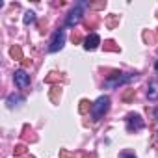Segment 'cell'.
Returning <instances> with one entry per match:
<instances>
[{
  "instance_id": "1",
  "label": "cell",
  "mask_w": 158,
  "mask_h": 158,
  "mask_svg": "<svg viewBox=\"0 0 158 158\" xmlns=\"http://www.w3.org/2000/svg\"><path fill=\"white\" fill-rule=\"evenodd\" d=\"M136 80V74L134 73H117L114 71L108 78H106V82H104V88H119V86H125L128 82Z\"/></svg>"
},
{
  "instance_id": "2",
  "label": "cell",
  "mask_w": 158,
  "mask_h": 158,
  "mask_svg": "<svg viewBox=\"0 0 158 158\" xmlns=\"http://www.w3.org/2000/svg\"><path fill=\"white\" fill-rule=\"evenodd\" d=\"M86 6H89L88 2H76L74 4V8L69 11V15H67V19H65V26H69V28H73V26H76L78 23L82 21V15H84V8Z\"/></svg>"
},
{
  "instance_id": "3",
  "label": "cell",
  "mask_w": 158,
  "mask_h": 158,
  "mask_svg": "<svg viewBox=\"0 0 158 158\" xmlns=\"http://www.w3.org/2000/svg\"><path fill=\"white\" fill-rule=\"evenodd\" d=\"M110 110V97L102 95L99 97L95 102H93V108H91V115H93V121H99L104 117V114Z\"/></svg>"
},
{
  "instance_id": "4",
  "label": "cell",
  "mask_w": 158,
  "mask_h": 158,
  "mask_svg": "<svg viewBox=\"0 0 158 158\" xmlns=\"http://www.w3.org/2000/svg\"><path fill=\"white\" fill-rule=\"evenodd\" d=\"M143 127H145V123H143V119H141L139 114H128L127 115V130L128 132H138Z\"/></svg>"
},
{
  "instance_id": "5",
  "label": "cell",
  "mask_w": 158,
  "mask_h": 158,
  "mask_svg": "<svg viewBox=\"0 0 158 158\" xmlns=\"http://www.w3.org/2000/svg\"><path fill=\"white\" fill-rule=\"evenodd\" d=\"M63 43H65V30L60 28V30L54 32V37H52V41H50L48 50H50V52H58L60 48H63Z\"/></svg>"
},
{
  "instance_id": "6",
  "label": "cell",
  "mask_w": 158,
  "mask_h": 158,
  "mask_svg": "<svg viewBox=\"0 0 158 158\" xmlns=\"http://www.w3.org/2000/svg\"><path fill=\"white\" fill-rule=\"evenodd\" d=\"M13 80H15V84L21 89H28L30 88V74H26V71H23V69L13 73Z\"/></svg>"
},
{
  "instance_id": "7",
  "label": "cell",
  "mask_w": 158,
  "mask_h": 158,
  "mask_svg": "<svg viewBox=\"0 0 158 158\" xmlns=\"http://www.w3.org/2000/svg\"><path fill=\"white\" fill-rule=\"evenodd\" d=\"M99 45H101V37H99L97 34H89V35L84 39V48H86V50H95Z\"/></svg>"
},
{
  "instance_id": "8",
  "label": "cell",
  "mask_w": 158,
  "mask_h": 158,
  "mask_svg": "<svg viewBox=\"0 0 158 158\" xmlns=\"http://www.w3.org/2000/svg\"><path fill=\"white\" fill-rule=\"evenodd\" d=\"M147 99H149V101H158V78H154V80L149 82Z\"/></svg>"
},
{
  "instance_id": "9",
  "label": "cell",
  "mask_w": 158,
  "mask_h": 158,
  "mask_svg": "<svg viewBox=\"0 0 158 158\" xmlns=\"http://www.w3.org/2000/svg\"><path fill=\"white\" fill-rule=\"evenodd\" d=\"M10 54H11V58H13L15 61H24V56H23V48H21L19 45H13V47L10 48Z\"/></svg>"
},
{
  "instance_id": "10",
  "label": "cell",
  "mask_w": 158,
  "mask_h": 158,
  "mask_svg": "<svg viewBox=\"0 0 158 158\" xmlns=\"http://www.w3.org/2000/svg\"><path fill=\"white\" fill-rule=\"evenodd\" d=\"M60 99H61V88H60V86H54V88L50 89V101H52L54 104H60Z\"/></svg>"
},
{
  "instance_id": "11",
  "label": "cell",
  "mask_w": 158,
  "mask_h": 158,
  "mask_svg": "<svg viewBox=\"0 0 158 158\" xmlns=\"http://www.w3.org/2000/svg\"><path fill=\"white\" fill-rule=\"evenodd\" d=\"M21 102H23V97H21V95H15V93H13V95H10V97H8V101H6L8 108H15V106H19Z\"/></svg>"
},
{
  "instance_id": "12",
  "label": "cell",
  "mask_w": 158,
  "mask_h": 158,
  "mask_svg": "<svg viewBox=\"0 0 158 158\" xmlns=\"http://www.w3.org/2000/svg\"><path fill=\"white\" fill-rule=\"evenodd\" d=\"M91 108H93V104H91L88 99H82V101H80V104H78V112H80V114H88Z\"/></svg>"
},
{
  "instance_id": "13",
  "label": "cell",
  "mask_w": 158,
  "mask_h": 158,
  "mask_svg": "<svg viewBox=\"0 0 158 158\" xmlns=\"http://www.w3.org/2000/svg\"><path fill=\"white\" fill-rule=\"evenodd\" d=\"M60 80H63V76H61L60 73H50V74L45 78V82H48V84H52V82H60Z\"/></svg>"
},
{
  "instance_id": "14",
  "label": "cell",
  "mask_w": 158,
  "mask_h": 158,
  "mask_svg": "<svg viewBox=\"0 0 158 158\" xmlns=\"http://www.w3.org/2000/svg\"><path fill=\"white\" fill-rule=\"evenodd\" d=\"M104 50H110V52H119V47H117L112 39H108V41H104Z\"/></svg>"
},
{
  "instance_id": "15",
  "label": "cell",
  "mask_w": 158,
  "mask_h": 158,
  "mask_svg": "<svg viewBox=\"0 0 158 158\" xmlns=\"http://www.w3.org/2000/svg\"><path fill=\"white\" fill-rule=\"evenodd\" d=\"M106 24H108V28L117 26V24H119V15H110V17H108V21H106Z\"/></svg>"
},
{
  "instance_id": "16",
  "label": "cell",
  "mask_w": 158,
  "mask_h": 158,
  "mask_svg": "<svg viewBox=\"0 0 158 158\" xmlns=\"http://www.w3.org/2000/svg\"><path fill=\"white\" fill-rule=\"evenodd\" d=\"M13 154H15V156H23V154H26V145H24V143H19V145L13 149Z\"/></svg>"
},
{
  "instance_id": "17",
  "label": "cell",
  "mask_w": 158,
  "mask_h": 158,
  "mask_svg": "<svg viewBox=\"0 0 158 158\" xmlns=\"http://www.w3.org/2000/svg\"><path fill=\"white\" fill-rule=\"evenodd\" d=\"M134 97H136V91H134V89H127V91L123 93V101H125V102H130Z\"/></svg>"
},
{
  "instance_id": "18",
  "label": "cell",
  "mask_w": 158,
  "mask_h": 158,
  "mask_svg": "<svg viewBox=\"0 0 158 158\" xmlns=\"http://www.w3.org/2000/svg\"><path fill=\"white\" fill-rule=\"evenodd\" d=\"M35 21V13L34 11H26V15H24V24H32Z\"/></svg>"
},
{
  "instance_id": "19",
  "label": "cell",
  "mask_w": 158,
  "mask_h": 158,
  "mask_svg": "<svg viewBox=\"0 0 158 158\" xmlns=\"http://www.w3.org/2000/svg\"><path fill=\"white\" fill-rule=\"evenodd\" d=\"M88 8H89V10H104V8H106V2H91Z\"/></svg>"
},
{
  "instance_id": "20",
  "label": "cell",
  "mask_w": 158,
  "mask_h": 158,
  "mask_svg": "<svg viewBox=\"0 0 158 158\" xmlns=\"http://www.w3.org/2000/svg\"><path fill=\"white\" fill-rule=\"evenodd\" d=\"M119 158H136V154H134V151L125 149V151H121V152H119Z\"/></svg>"
},
{
  "instance_id": "21",
  "label": "cell",
  "mask_w": 158,
  "mask_h": 158,
  "mask_svg": "<svg viewBox=\"0 0 158 158\" xmlns=\"http://www.w3.org/2000/svg\"><path fill=\"white\" fill-rule=\"evenodd\" d=\"M60 158H73V154H71V152H67V151H63V149H61V151H60Z\"/></svg>"
},
{
  "instance_id": "22",
  "label": "cell",
  "mask_w": 158,
  "mask_h": 158,
  "mask_svg": "<svg viewBox=\"0 0 158 158\" xmlns=\"http://www.w3.org/2000/svg\"><path fill=\"white\" fill-rule=\"evenodd\" d=\"M82 41V35L80 34H73V43H80Z\"/></svg>"
},
{
  "instance_id": "23",
  "label": "cell",
  "mask_w": 158,
  "mask_h": 158,
  "mask_svg": "<svg viewBox=\"0 0 158 158\" xmlns=\"http://www.w3.org/2000/svg\"><path fill=\"white\" fill-rule=\"evenodd\" d=\"M143 39H145V41H154V37H152V35H149L147 32L143 34Z\"/></svg>"
},
{
  "instance_id": "24",
  "label": "cell",
  "mask_w": 158,
  "mask_h": 158,
  "mask_svg": "<svg viewBox=\"0 0 158 158\" xmlns=\"http://www.w3.org/2000/svg\"><path fill=\"white\" fill-rule=\"evenodd\" d=\"M82 158H95V156H93V154H86V152H84V154H82Z\"/></svg>"
},
{
  "instance_id": "25",
  "label": "cell",
  "mask_w": 158,
  "mask_h": 158,
  "mask_svg": "<svg viewBox=\"0 0 158 158\" xmlns=\"http://www.w3.org/2000/svg\"><path fill=\"white\" fill-rule=\"evenodd\" d=\"M154 117H156V119H158V108H156V110H154Z\"/></svg>"
},
{
  "instance_id": "26",
  "label": "cell",
  "mask_w": 158,
  "mask_h": 158,
  "mask_svg": "<svg viewBox=\"0 0 158 158\" xmlns=\"http://www.w3.org/2000/svg\"><path fill=\"white\" fill-rule=\"evenodd\" d=\"M154 69H156V71H158V60H156V63H154Z\"/></svg>"
},
{
  "instance_id": "27",
  "label": "cell",
  "mask_w": 158,
  "mask_h": 158,
  "mask_svg": "<svg viewBox=\"0 0 158 158\" xmlns=\"http://www.w3.org/2000/svg\"><path fill=\"white\" fill-rule=\"evenodd\" d=\"M30 158H34V156H30Z\"/></svg>"
}]
</instances>
